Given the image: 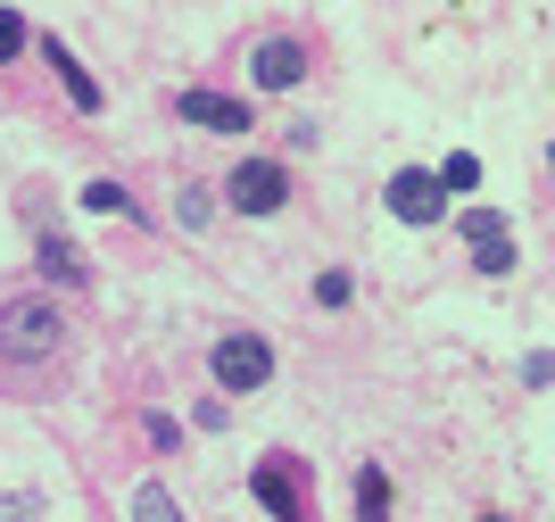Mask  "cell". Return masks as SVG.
Instances as JSON below:
<instances>
[{
    "label": "cell",
    "instance_id": "3",
    "mask_svg": "<svg viewBox=\"0 0 555 522\" xmlns=\"http://www.w3.org/2000/svg\"><path fill=\"white\" fill-rule=\"evenodd\" d=\"M224 200L241 207V216H274V207L291 200V175H282L274 158H241V166H232V182H224Z\"/></svg>",
    "mask_w": 555,
    "mask_h": 522
},
{
    "label": "cell",
    "instance_id": "17",
    "mask_svg": "<svg viewBox=\"0 0 555 522\" xmlns=\"http://www.w3.org/2000/svg\"><path fill=\"white\" fill-rule=\"evenodd\" d=\"M315 307H348V273H315Z\"/></svg>",
    "mask_w": 555,
    "mask_h": 522
},
{
    "label": "cell",
    "instance_id": "5",
    "mask_svg": "<svg viewBox=\"0 0 555 522\" xmlns=\"http://www.w3.org/2000/svg\"><path fill=\"white\" fill-rule=\"evenodd\" d=\"M390 216H398V225H440L448 191L423 175V166H406V175H390Z\"/></svg>",
    "mask_w": 555,
    "mask_h": 522
},
{
    "label": "cell",
    "instance_id": "18",
    "mask_svg": "<svg viewBox=\"0 0 555 522\" xmlns=\"http://www.w3.org/2000/svg\"><path fill=\"white\" fill-rule=\"evenodd\" d=\"M0 522H42V498H25V489H17V498H0Z\"/></svg>",
    "mask_w": 555,
    "mask_h": 522
},
{
    "label": "cell",
    "instance_id": "12",
    "mask_svg": "<svg viewBox=\"0 0 555 522\" xmlns=\"http://www.w3.org/2000/svg\"><path fill=\"white\" fill-rule=\"evenodd\" d=\"M133 522H183V506L166 498L158 481H141V489H133Z\"/></svg>",
    "mask_w": 555,
    "mask_h": 522
},
{
    "label": "cell",
    "instance_id": "8",
    "mask_svg": "<svg viewBox=\"0 0 555 522\" xmlns=\"http://www.w3.org/2000/svg\"><path fill=\"white\" fill-rule=\"evenodd\" d=\"M175 116L208 125V133H249V100H232V91H183V100H175Z\"/></svg>",
    "mask_w": 555,
    "mask_h": 522
},
{
    "label": "cell",
    "instance_id": "9",
    "mask_svg": "<svg viewBox=\"0 0 555 522\" xmlns=\"http://www.w3.org/2000/svg\"><path fill=\"white\" fill-rule=\"evenodd\" d=\"M42 59H50V67H59V84H67V100H75V109H83V116H100V84H92V75H83V59H75V50L59 42V34H50V42H42Z\"/></svg>",
    "mask_w": 555,
    "mask_h": 522
},
{
    "label": "cell",
    "instance_id": "10",
    "mask_svg": "<svg viewBox=\"0 0 555 522\" xmlns=\"http://www.w3.org/2000/svg\"><path fill=\"white\" fill-rule=\"evenodd\" d=\"M357 522H390V473H382V464L357 473Z\"/></svg>",
    "mask_w": 555,
    "mask_h": 522
},
{
    "label": "cell",
    "instance_id": "13",
    "mask_svg": "<svg viewBox=\"0 0 555 522\" xmlns=\"http://www.w3.org/2000/svg\"><path fill=\"white\" fill-rule=\"evenodd\" d=\"M83 207H92V216H133V191H116V182H83Z\"/></svg>",
    "mask_w": 555,
    "mask_h": 522
},
{
    "label": "cell",
    "instance_id": "7",
    "mask_svg": "<svg viewBox=\"0 0 555 522\" xmlns=\"http://www.w3.org/2000/svg\"><path fill=\"white\" fill-rule=\"evenodd\" d=\"M249 75H257L266 91H291V84L307 75V42H291V34H274V42H257V50H249Z\"/></svg>",
    "mask_w": 555,
    "mask_h": 522
},
{
    "label": "cell",
    "instance_id": "19",
    "mask_svg": "<svg viewBox=\"0 0 555 522\" xmlns=\"http://www.w3.org/2000/svg\"><path fill=\"white\" fill-rule=\"evenodd\" d=\"M150 448H183V423H175V415H150Z\"/></svg>",
    "mask_w": 555,
    "mask_h": 522
},
{
    "label": "cell",
    "instance_id": "4",
    "mask_svg": "<svg viewBox=\"0 0 555 522\" xmlns=\"http://www.w3.org/2000/svg\"><path fill=\"white\" fill-rule=\"evenodd\" d=\"M249 489H257V506L274 522H307V489H299V464H291V456H266L249 473Z\"/></svg>",
    "mask_w": 555,
    "mask_h": 522
},
{
    "label": "cell",
    "instance_id": "1",
    "mask_svg": "<svg viewBox=\"0 0 555 522\" xmlns=\"http://www.w3.org/2000/svg\"><path fill=\"white\" fill-rule=\"evenodd\" d=\"M59 341H67V316L50 307V298H17V307H0V357H59Z\"/></svg>",
    "mask_w": 555,
    "mask_h": 522
},
{
    "label": "cell",
    "instance_id": "11",
    "mask_svg": "<svg viewBox=\"0 0 555 522\" xmlns=\"http://www.w3.org/2000/svg\"><path fill=\"white\" fill-rule=\"evenodd\" d=\"M42 273H50V282H83V257H75V241H59V232H50V241H42Z\"/></svg>",
    "mask_w": 555,
    "mask_h": 522
},
{
    "label": "cell",
    "instance_id": "14",
    "mask_svg": "<svg viewBox=\"0 0 555 522\" xmlns=\"http://www.w3.org/2000/svg\"><path fill=\"white\" fill-rule=\"evenodd\" d=\"M431 182H440V191H473V182H481V158H473V150H456V158H448Z\"/></svg>",
    "mask_w": 555,
    "mask_h": 522
},
{
    "label": "cell",
    "instance_id": "15",
    "mask_svg": "<svg viewBox=\"0 0 555 522\" xmlns=\"http://www.w3.org/2000/svg\"><path fill=\"white\" fill-rule=\"evenodd\" d=\"M175 216L199 232V225H208V191H199V182H183V191H175Z\"/></svg>",
    "mask_w": 555,
    "mask_h": 522
},
{
    "label": "cell",
    "instance_id": "20",
    "mask_svg": "<svg viewBox=\"0 0 555 522\" xmlns=\"http://www.w3.org/2000/svg\"><path fill=\"white\" fill-rule=\"evenodd\" d=\"M481 522H506V514H481Z\"/></svg>",
    "mask_w": 555,
    "mask_h": 522
},
{
    "label": "cell",
    "instance_id": "2",
    "mask_svg": "<svg viewBox=\"0 0 555 522\" xmlns=\"http://www.w3.org/2000/svg\"><path fill=\"white\" fill-rule=\"evenodd\" d=\"M208 373H216V390H224V398H249L257 382H274V348L257 341V332H224V341H216V357H208Z\"/></svg>",
    "mask_w": 555,
    "mask_h": 522
},
{
    "label": "cell",
    "instance_id": "16",
    "mask_svg": "<svg viewBox=\"0 0 555 522\" xmlns=\"http://www.w3.org/2000/svg\"><path fill=\"white\" fill-rule=\"evenodd\" d=\"M17 50H25V17H17V9H0V59H17Z\"/></svg>",
    "mask_w": 555,
    "mask_h": 522
},
{
    "label": "cell",
    "instance_id": "6",
    "mask_svg": "<svg viewBox=\"0 0 555 522\" xmlns=\"http://www.w3.org/2000/svg\"><path fill=\"white\" fill-rule=\"evenodd\" d=\"M464 241H473V266L481 273H514V225L498 207H473V216H464Z\"/></svg>",
    "mask_w": 555,
    "mask_h": 522
}]
</instances>
